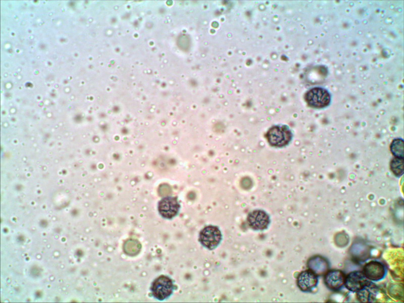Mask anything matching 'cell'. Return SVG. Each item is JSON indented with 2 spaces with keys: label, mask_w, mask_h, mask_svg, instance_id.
Returning <instances> with one entry per match:
<instances>
[{
  "label": "cell",
  "mask_w": 404,
  "mask_h": 303,
  "mask_svg": "<svg viewBox=\"0 0 404 303\" xmlns=\"http://www.w3.org/2000/svg\"><path fill=\"white\" fill-rule=\"evenodd\" d=\"M265 137L271 146L281 147L289 143L292 134L286 125H275L268 130Z\"/></svg>",
  "instance_id": "cell-1"
},
{
  "label": "cell",
  "mask_w": 404,
  "mask_h": 303,
  "mask_svg": "<svg viewBox=\"0 0 404 303\" xmlns=\"http://www.w3.org/2000/svg\"><path fill=\"white\" fill-rule=\"evenodd\" d=\"M174 285L171 278L162 275L157 278L153 282L151 291L153 296L160 300H163L172 294Z\"/></svg>",
  "instance_id": "cell-2"
},
{
  "label": "cell",
  "mask_w": 404,
  "mask_h": 303,
  "mask_svg": "<svg viewBox=\"0 0 404 303\" xmlns=\"http://www.w3.org/2000/svg\"><path fill=\"white\" fill-rule=\"evenodd\" d=\"M221 240V231L215 226H207L199 233V242L204 246L209 249H215L219 244Z\"/></svg>",
  "instance_id": "cell-3"
},
{
  "label": "cell",
  "mask_w": 404,
  "mask_h": 303,
  "mask_svg": "<svg viewBox=\"0 0 404 303\" xmlns=\"http://www.w3.org/2000/svg\"><path fill=\"white\" fill-rule=\"evenodd\" d=\"M305 98L310 106L316 108L325 107L330 102L329 92L321 87H315L309 90L306 94Z\"/></svg>",
  "instance_id": "cell-4"
},
{
  "label": "cell",
  "mask_w": 404,
  "mask_h": 303,
  "mask_svg": "<svg viewBox=\"0 0 404 303\" xmlns=\"http://www.w3.org/2000/svg\"><path fill=\"white\" fill-rule=\"evenodd\" d=\"M249 226L255 230L267 229L270 223L269 216L264 211L255 210L250 212L247 217Z\"/></svg>",
  "instance_id": "cell-5"
},
{
  "label": "cell",
  "mask_w": 404,
  "mask_h": 303,
  "mask_svg": "<svg viewBox=\"0 0 404 303\" xmlns=\"http://www.w3.org/2000/svg\"><path fill=\"white\" fill-rule=\"evenodd\" d=\"M180 205L176 197L167 196L163 198L159 203L158 211L164 218L172 219L179 212Z\"/></svg>",
  "instance_id": "cell-6"
},
{
  "label": "cell",
  "mask_w": 404,
  "mask_h": 303,
  "mask_svg": "<svg viewBox=\"0 0 404 303\" xmlns=\"http://www.w3.org/2000/svg\"><path fill=\"white\" fill-rule=\"evenodd\" d=\"M371 282L363 272L353 271L349 273L345 278L344 285L350 291L358 292Z\"/></svg>",
  "instance_id": "cell-7"
},
{
  "label": "cell",
  "mask_w": 404,
  "mask_h": 303,
  "mask_svg": "<svg viewBox=\"0 0 404 303\" xmlns=\"http://www.w3.org/2000/svg\"><path fill=\"white\" fill-rule=\"evenodd\" d=\"M324 275V283L327 288L331 290H339L344 284L345 276L341 270H328Z\"/></svg>",
  "instance_id": "cell-8"
},
{
  "label": "cell",
  "mask_w": 404,
  "mask_h": 303,
  "mask_svg": "<svg viewBox=\"0 0 404 303\" xmlns=\"http://www.w3.org/2000/svg\"><path fill=\"white\" fill-rule=\"evenodd\" d=\"M363 272L369 280L378 281L385 276V269L380 262L371 261L364 266Z\"/></svg>",
  "instance_id": "cell-9"
},
{
  "label": "cell",
  "mask_w": 404,
  "mask_h": 303,
  "mask_svg": "<svg viewBox=\"0 0 404 303\" xmlns=\"http://www.w3.org/2000/svg\"><path fill=\"white\" fill-rule=\"evenodd\" d=\"M318 282V276L309 269L300 273L297 278V286L304 292L311 291Z\"/></svg>",
  "instance_id": "cell-10"
},
{
  "label": "cell",
  "mask_w": 404,
  "mask_h": 303,
  "mask_svg": "<svg viewBox=\"0 0 404 303\" xmlns=\"http://www.w3.org/2000/svg\"><path fill=\"white\" fill-rule=\"evenodd\" d=\"M307 267L317 276L324 275L329 269V264L327 260L324 257L320 256H315L309 259L307 262Z\"/></svg>",
  "instance_id": "cell-11"
},
{
  "label": "cell",
  "mask_w": 404,
  "mask_h": 303,
  "mask_svg": "<svg viewBox=\"0 0 404 303\" xmlns=\"http://www.w3.org/2000/svg\"><path fill=\"white\" fill-rule=\"evenodd\" d=\"M378 290L370 282L368 285L357 292V296L358 300L363 302L376 301L377 300Z\"/></svg>",
  "instance_id": "cell-12"
},
{
  "label": "cell",
  "mask_w": 404,
  "mask_h": 303,
  "mask_svg": "<svg viewBox=\"0 0 404 303\" xmlns=\"http://www.w3.org/2000/svg\"><path fill=\"white\" fill-rule=\"evenodd\" d=\"M351 254L353 258L360 261H364L369 256L368 246L364 243H355L351 247Z\"/></svg>",
  "instance_id": "cell-13"
},
{
  "label": "cell",
  "mask_w": 404,
  "mask_h": 303,
  "mask_svg": "<svg viewBox=\"0 0 404 303\" xmlns=\"http://www.w3.org/2000/svg\"><path fill=\"white\" fill-rule=\"evenodd\" d=\"M390 150L395 157L403 158V140L400 138L393 139L390 145Z\"/></svg>",
  "instance_id": "cell-14"
},
{
  "label": "cell",
  "mask_w": 404,
  "mask_h": 303,
  "mask_svg": "<svg viewBox=\"0 0 404 303\" xmlns=\"http://www.w3.org/2000/svg\"><path fill=\"white\" fill-rule=\"evenodd\" d=\"M391 170L394 174L400 176L403 173V158L395 157L390 162Z\"/></svg>",
  "instance_id": "cell-15"
}]
</instances>
